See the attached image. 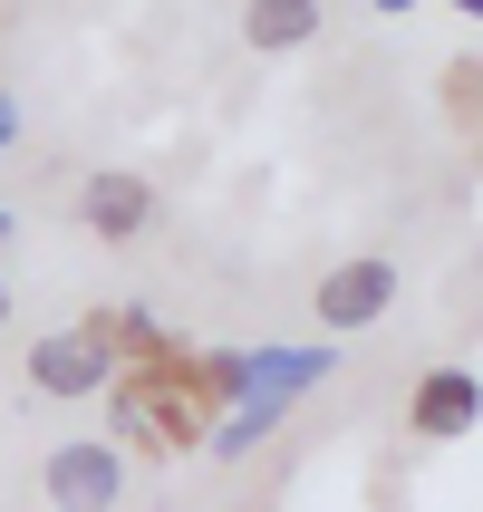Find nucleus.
<instances>
[{
  "label": "nucleus",
  "instance_id": "9b49d317",
  "mask_svg": "<svg viewBox=\"0 0 483 512\" xmlns=\"http://www.w3.org/2000/svg\"><path fill=\"white\" fill-rule=\"evenodd\" d=\"M0 242H10V203H0Z\"/></svg>",
  "mask_w": 483,
  "mask_h": 512
},
{
  "label": "nucleus",
  "instance_id": "0eeeda50",
  "mask_svg": "<svg viewBox=\"0 0 483 512\" xmlns=\"http://www.w3.org/2000/svg\"><path fill=\"white\" fill-rule=\"evenodd\" d=\"M281 406H290V397H261V387H252V406H242V416H232V426H223V445H213V455H252L261 435L281 426Z\"/></svg>",
  "mask_w": 483,
  "mask_h": 512
},
{
  "label": "nucleus",
  "instance_id": "1a4fd4ad",
  "mask_svg": "<svg viewBox=\"0 0 483 512\" xmlns=\"http://www.w3.org/2000/svg\"><path fill=\"white\" fill-rule=\"evenodd\" d=\"M0 329H10V271H0Z\"/></svg>",
  "mask_w": 483,
  "mask_h": 512
},
{
  "label": "nucleus",
  "instance_id": "39448f33",
  "mask_svg": "<svg viewBox=\"0 0 483 512\" xmlns=\"http://www.w3.org/2000/svg\"><path fill=\"white\" fill-rule=\"evenodd\" d=\"M474 368H435L416 397H406V426L426 435V445H455V435H474Z\"/></svg>",
  "mask_w": 483,
  "mask_h": 512
},
{
  "label": "nucleus",
  "instance_id": "f257e3e1",
  "mask_svg": "<svg viewBox=\"0 0 483 512\" xmlns=\"http://www.w3.org/2000/svg\"><path fill=\"white\" fill-rule=\"evenodd\" d=\"M39 493H49L58 512H116V503H126V445H107V435H68V445H49Z\"/></svg>",
  "mask_w": 483,
  "mask_h": 512
},
{
  "label": "nucleus",
  "instance_id": "423d86ee",
  "mask_svg": "<svg viewBox=\"0 0 483 512\" xmlns=\"http://www.w3.org/2000/svg\"><path fill=\"white\" fill-rule=\"evenodd\" d=\"M242 39L261 58H290L319 39V0H242Z\"/></svg>",
  "mask_w": 483,
  "mask_h": 512
},
{
  "label": "nucleus",
  "instance_id": "9d476101",
  "mask_svg": "<svg viewBox=\"0 0 483 512\" xmlns=\"http://www.w3.org/2000/svg\"><path fill=\"white\" fill-rule=\"evenodd\" d=\"M377 10H416V0H377Z\"/></svg>",
  "mask_w": 483,
  "mask_h": 512
},
{
  "label": "nucleus",
  "instance_id": "20e7f679",
  "mask_svg": "<svg viewBox=\"0 0 483 512\" xmlns=\"http://www.w3.org/2000/svg\"><path fill=\"white\" fill-rule=\"evenodd\" d=\"M155 213H165V203H155V184H145V174H126V165H97V174L78 184V223L97 232V242H136Z\"/></svg>",
  "mask_w": 483,
  "mask_h": 512
},
{
  "label": "nucleus",
  "instance_id": "6e6552de",
  "mask_svg": "<svg viewBox=\"0 0 483 512\" xmlns=\"http://www.w3.org/2000/svg\"><path fill=\"white\" fill-rule=\"evenodd\" d=\"M10 126H20V107H10V97H0V155H10Z\"/></svg>",
  "mask_w": 483,
  "mask_h": 512
},
{
  "label": "nucleus",
  "instance_id": "7ed1b4c3",
  "mask_svg": "<svg viewBox=\"0 0 483 512\" xmlns=\"http://www.w3.org/2000/svg\"><path fill=\"white\" fill-rule=\"evenodd\" d=\"M116 377V339L107 329H49V339L29 348V387L39 397H97Z\"/></svg>",
  "mask_w": 483,
  "mask_h": 512
},
{
  "label": "nucleus",
  "instance_id": "f03ea898",
  "mask_svg": "<svg viewBox=\"0 0 483 512\" xmlns=\"http://www.w3.org/2000/svg\"><path fill=\"white\" fill-rule=\"evenodd\" d=\"M397 261L387 252H358V261H339V271H329V281H319V329H329V339H348V329H377V319L397 310Z\"/></svg>",
  "mask_w": 483,
  "mask_h": 512
}]
</instances>
